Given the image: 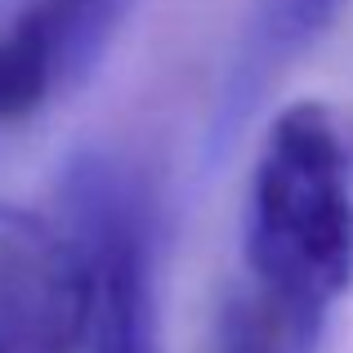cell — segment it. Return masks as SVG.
I'll return each mask as SVG.
<instances>
[{
	"label": "cell",
	"mask_w": 353,
	"mask_h": 353,
	"mask_svg": "<svg viewBox=\"0 0 353 353\" xmlns=\"http://www.w3.org/2000/svg\"><path fill=\"white\" fill-rule=\"evenodd\" d=\"M241 282L331 318L353 291V117L300 99L264 130L250 170Z\"/></svg>",
	"instance_id": "obj_1"
},
{
	"label": "cell",
	"mask_w": 353,
	"mask_h": 353,
	"mask_svg": "<svg viewBox=\"0 0 353 353\" xmlns=\"http://www.w3.org/2000/svg\"><path fill=\"white\" fill-rule=\"evenodd\" d=\"M63 224L85 264V322L77 353H165L157 300L152 201L125 165L90 152L63 183Z\"/></svg>",
	"instance_id": "obj_2"
},
{
	"label": "cell",
	"mask_w": 353,
	"mask_h": 353,
	"mask_svg": "<svg viewBox=\"0 0 353 353\" xmlns=\"http://www.w3.org/2000/svg\"><path fill=\"white\" fill-rule=\"evenodd\" d=\"M85 264L63 219L0 201V353H77Z\"/></svg>",
	"instance_id": "obj_3"
},
{
	"label": "cell",
	"mask_w": 353,
	"mask_h": 353,
	"mask_svg": "<svg viewBox=\"0 0 353 353\" xmlns=\"http://www.w3.org/2000/svg\"><path fill=\"white\" fill-rule=\"evenodd\" d=\"M125 0H27L0 32V125L68 90L103 54Z\"/></svg>",
	"instance_id": "obj_4"
},
{
	"label": "cell",
	"mask_w": 353,
	"mask_h": 353,
	"mask_svg": "<svg viewBox=\"0 0 353 353\" xmlns=\"http://www.w3.org/2000/svg\"><path fill=\"white\" fill-rule=\"evenodd\" d=\"M331 318L237 282L224 291L210 327V353H322Z\"/></svg>",
	"instance_id": "obj_5"
},
{
	"label": "cell",
	"mask_w": 353,
	"mask_h": 353,
	"mask_svg": "<svg viewBox=\"0 0 353 353\" xmlns=\"http://www.w3.org/2000/svg\"><path fill=\"white\" fill-rule=\"evenodd\" d=\"M345 0H264L250 32V54L241 63V90L259 85L273 68L313 45L331 23H336Z\"/></svg>",
	"instance_id": "obj_6"
}]
</instances>
